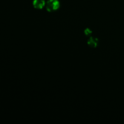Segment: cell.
I'll list each match as a JSON object with an SVG mask.
<instances>
[{"instance_id": "obj_1", "label": "cell", "mask_w": 124, "mask_h": 124, "mask_svg": "<svg viewBox=\"0 0 124 124\" xmlns=\"http://www.w3.org/2000/svg\"><path fill=\"white\" fill-rule=\"evenodd\" d=\"M46 8L48 12H53L58 10L60 7V3L58 0H48L46 4Z\"/></svg>"}, {"instance_id": "obj_2", "label": "cell", "mask_w": 124, "mask_h": 124, "mask_svg": "<svg viewBox=\"0 0 124 124\" xmlns=\"http://www.w3.org/2000/svg\"><path fill=\"white\" fill-rule=\"evenodd\" d=\"M46 4L44 0H33V6L37 9H42L46 6Z\"/></svg>"}, {"instance_id": "obj_3", "label": "cell", "mask_w": 124, "mask_h": 124, "mask_svg": "<svg viewBox=\"0 0 124 124\" xmlns=\"http://www.w3.org/2000/svg\"><path fill=\"white\" fill-rule=\"evenodd\" d=\"M98 39L95 38L93 37H90L89 39L88 40V44L89 45L90 47H96L98 46Z\"/></svg>"}, {"instance_id": "obj_4", "label": "cell", "mask_w": 124, "mask_h": 124, "mask_svg": "<svg viewBox=\"0 0 124 124\" xmlns=\"http://www.w3.org/2000/svg\"><path fill=\"white\" fill-rule=\"evenodd\" d=\"M85 33L87 35H90V34L92 33V31H91V30H90V29H87L85 30Z\"/></svg>"}]
</instances>
